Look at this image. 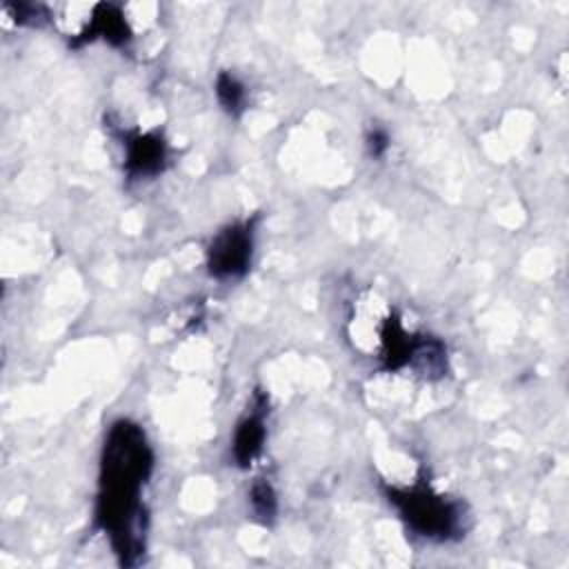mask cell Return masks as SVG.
<instances>
[{"label":"cell","instance_id":"cell-8","mask_svg":"<svg viewBox=\"0 0 569 569\" xmlns=\"http://www.w3.org/2000/svg\"><path fill=\"white\" fill-rule=\"evenodd\" d=\"M249 500H251V509H253V513H256V518L260 522L267 525V522H271L276 518V513H278V498H276V491H273V487L269 482H264V480L256 482L251 487V491H249Z\"/></svg>","mask_w":569,"mask_h":569},{"label":"cell","instance_id":"cell-4","mask_svg":"<svg viewBox=\"0 0 569 569\" xmlns=\"http://www.w3.org/2000/svg\"><path fill=\"white\" fill-rule=\"evenodd\" d=\"M124 169L129 178H151L164 169L167 144L158 133H131L124 138Z\"/></svg>","mask_w":569,"mask_h":569},{"label":"cell","instance_id":"cell-9","mask_svg":"<svg viewBox=\"0 0 569 569\" xmlns=\"http://www.w3.org/2000/svg\"><path fill=\"white\" fill-rule=\"evenodd\" d=\"M367 147H369V153H371L373 158H382V156L387 153V149H389V136H387V131H382V129L369 131V136H367Z\"/></svg>","mask_w":569,"mask_h":569},{"label":"cell","instance_id":"cell-2","mask_svg":"<svg viewBox=\"0 0 569 569\" xmlns=\"http://www.w3.org/2000/svg\"><path fill=\"white\" fill-rule=\"evenodd\" d=\"M389 502L400 511V518L422 538L449 540L462 531V507L456 500L433 491L429 485L389 487Z\"/></svg>","mask_w":569,"mask_h":569},{"label":"cell","instance_id":"cell-3","mask_svg":"<svg viewBox=\"0 0 569 569\" xmlns=\"http://www.w3.org/2000/svg\"><path fill=\"white\" fill-rule=\"evenodd\" d=\"M253 253V220H242L218 231L207 249V267L213 278H240Z\"/></svg>","mask_w":569,"mask_h":569},{"label":"cell","instance_id":"cell-1","mask_svg":"<svg viewBox=\"0 0 569 569\" xmlns=\"http://www.w3.org/2000/svg\"><path fill=\"white\" fill-rule=\"evenodd\" d=\"M153 467L144 431L129 420L111 425L100 462V493L96 518L111 536L116 551L131 562L142 551L140 491Z\"/></svg>","mask_w":569,"mask_h":569},{"label":"cell","instance_id":"cell-7","mask_svg":"<svg viewBox=\"0 0 569 569\" xmlns=\"http://www.w3.org/2000/svg\"><path fill=\"white\" fill-rule=\"evenodd\" d=\"M216 93H218V100L220 104L229 111V113H240L244 109V100H247V89L244 84L233 76V73H227L222 71L218 78H216Z\"/></svg>","mask_w":569,"mask_h":569},{"label":"cell","instance_id":"cell-5","mask_svg":"<svg viewBox=\"0 0 569 569\" xmlns=\"http://www.w3.org/2000/svg\"><path fill=\"white\" fill-rule=\"evenodd\" d=\"M264 416H267V398L262 393H256V402L251 411L238 422L233 433V458L240 467H247L256 460V456L262 451L264 445Z\"/></svg>","mask_w":569,"mask_h":569},{"label":"cell","instance_id":"cell-6","mask_svg":"<svg viewBox=\"0 0 569 569\" xmlns=\"http://www.w3.org/2000/svg\"><path fill=\"white\" fill-rule=\"evenodd\" d=\"M98 38L113 47H122L131 40V29L116 4H98L93 9V16L89 18L87 29L82 31V42H91Z\"/></svg>","mask_w":569,"mask_h":569}]
</instances>
